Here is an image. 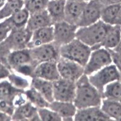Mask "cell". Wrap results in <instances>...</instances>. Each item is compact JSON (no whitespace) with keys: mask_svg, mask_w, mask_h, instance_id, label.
<instances>
[{"mask_svg":"<svg viewBox=\"0 0 121 121\" xmlns=\"http://www.w3.org/2000/svg\"><path fill=\"white\" fill-rule=\"evenodd\" d=\"M103 7L98 0H90L87 2L78 24V27L90 26L101 20Z\"/></svg>","mask_w":121,"mask_h":121,"instance_id":"cell-11","label":"cell"},{"mask_svg":"<svg viewBox=\"0 0 121 121\" xmlns=\"http://www.w3.org/2000/svg\"><path fill=\"white\" fill-rule=\"evenodd\" d=\"M103 96L91 83L88 77L83 74L76 82V92L73 103L77 109L100 106Z\"/></svg>","mask_w":121,"mask_h":121,"instance_id":"cell-1","label":"cell"},{"mask_svg":"<svg viewBox=\"0 0 121 121\" xmlns=\"http://www.w3.org/2000/svg\"><path fill=\"white\" fill-rule=\"evenodd\" d=\"M12 70L8 65L0 62V80L8 78Z\"/></svg>","mask_w":121,"mask_h":121,"instance_id":"cell-37","label":"cell"},{"mask_svg":"<svg viewBox=\"0 0 121 121\" xmlns=\"http://www.w3.org/2000/svg\"><path fill=\"white\" fill-rule=\"evenodd\" d=\"M121 75V73L116 66L114 64H111L88 77L90 83L103 96L106 85L112 82L119 80Z\"/></svg>","mask_w":121,"mask_h":121,"instance_id":"cell-4","label":"cell"},{"mask_svg":"<svg viewBox=\"0 0 121 121\" xmlns=\"http://www.w3.org/2000/svg\"><path fill=\"white\" fill-rule=\"evenodd\" d=\"M66 0H49L46 10L49 13L53 25L64 21Z\"/></svg>","mask_w":121,"mask_h":121,"instance_id":"cell-21","label":"cell"},{"mask_svg":"<svg viewBox=\"0 0 121 121\" xmlns=\"http://www.w3.org/2000/svg\"><path fill=\"white\" fill-rule=\"evenodd\" d=\"M121 40V26L113 25L110 27L105 38L101 43V47L108 49H114Z\"/></svg>","mask_w":121,"mask_h":121,"instance_id":"cell-23","label":"cell"},{"mask_svg":"<svg viewBox=\"0 0 121 121\" xmlns=\"http://www.w3.org/2000/svg\"><path fill=\"white\" fill-rule=\"evenodd\" d=\"M54 41V27L48 26L37 29L32 33V36L28 48H33L41 45L53 42Z\"/></svg>","mask_w":121,"mask_h":121,"instance_id":"cell-16","label":"cell"},{"mask_svg":"<svg viewBox=\"0 0 121 121\" xmlns=\"http://www.w3.org/2000/svg\"><path fill=\"white\" fill-rule=\"evenodd\" d=\"M24 90L16 88L10 83L9 80H4L0 82V99H8L14 101L15 96Z\"/></svg>","mask_w":121,"mask_h":121,"instance_id":"cell-28","label":"cell"},{"mask_svg":"<svg viewBox=\"0 0 121 121\" xmlns=\"http://www.w3.org/2000/svg\"><path fill=\"white\" fill-rule=\"evenodd\" d=\"M48 108L61 117L62 121H74V116L77 111V108L73 102L57 100L49 103Z\"/></svg>","mask_w":121,"mask_h":121,"instance_id":"cell-17","label":"cell"},{"mask_svg":"<svg viewBox=\"0 0 121 121\" xmlns=\"http://www.w3.org/2000/svg\"><path fill=\"white\" fill-rule=\"evenodd\" d=\"M30 16L28 10L24 7L7 19L9 21L13 29H21L26 27Z\"/></svg>","mask_w":121,"mask_h":121,"instance_id":"cell-25","label":"cell"},{"mask_svg":"<svg viewBox=\"0 0 121 121\" xmlns=\"http://www.w3.org/2000/svg\"><path fill=\"white\" fill-rule=\"evenodd\" d=\"M12 29L13 27L8 19H4L3 21L0 22V43L6 40Z\"/></svg>","mask_w":121,"mask_h":121,"instance_id":"cell-33","label":"cell"},{"mask_svg":"<svg viewBox=\"0 0 121 121\" xmlns=\"http://www.w3.org/2000/svg\"><path fill=\"white\" fill-rule=\"evenodd\" d=\"M8 64L12 70L20 65L28 64H37L32 59L30 48L11 51L7 58Z\"/></svg>","mask_w":121,"mask_h":121,"instance_id":"cell-15","label":"cell"},{"mask_svg":"<svg viewBox=\"0 0 121 121\" xmlns=\"http://www.w3.org/2000/svg\"><path fill=\"white\" fill-rule=\"evenodd\" d=\"M113 50L115 51H116V52H117V53H121V42H119V43L117 45V46Z\"/></svg>","mask_w":121,"mask_h":121,"instance_id":"cell-41","label":"cell"},{"mask_svg":"<svg viewBox=\"0 0 121 121\" xmlns=\"http://www.w3.org/2000/svg\"><path fill=\"white\" fill-rule=\"evenodd\" d=\"M119 101H120V102H121V99H120V100H119Z\"/></svg>","mask_w":121,"mask_h":121,"instance_id":"cell-45","label":"cell"},{"mask_svg":"<svg viewBox=\"0 0 121 121\" xmlns=\"http://www.w3.org/2000/svg\"><path fill=\"white\" fill-rule=\"evenodd\" d=\"M6 0H0V9L3 6V5L4 4Z\"/></svg>","mask_w":121,"mask_h":121,"instance_id":"cell-42","label":"cell"},{"mask_svg":"<svg viewBox=\"0 0 121 121\" xmlns=\"http://www.w3.org/2000/svg\"><path fill=\"white\" fill-rule=\"evenodd\" d=\"M75 121H112L104 113L100 106L88 107L77 109L74 116Z\"/></svg>","mask_w":121,"mask_h":121,"instance_id":"cell-13","label":"cell"},{"mask_svg":"<svg viewBox=\"0 0 121 121\" xmlns=\"http://www.w3.org/2000/svg\"><path fill=\"white\" fill-rule=\"evenodd\" d=\"M38 112L40 121H61V117L49 108L38 109Z\"/></svg>","mask_w":121,"mask_h":121,"instance_id":"cell-32","label":"cell"},{"mask_svg":"<svg viewBox=\"0 0 121 121\" xmlns=\"http://www.w3.org/2000/svg\"><path fill=\"white\" fill-rule=\"evenodd\" d=\"M54 100L73 102L76 92V82L59 78L53 82Z\"/></svg>","mask_w":121,"mask_h":121,"instance_id":"cell-8","label":"cell"},{"mask_svg":"<svg viewBox=\"0 0 121 121\" xmlns=\"http://www.w3.org/2000/svg\"><path fill=\"white\" fill-rule=\"evenodd\" d=\"M12 121H40L38 108L27 101L15 108Z\"/></svg>","mask_w":121,"mask_h":121,"instance_id":"cell-18","label":"cell"},{"mask_svg":"<svg viewBox=\"0 0 121 121\" xmlns=\"http://www.w3.org/2000/svg\"><path fill=\"white\" fill-rule=\"evenodd\" d=\"M104 6L110 4H121V0H98Z\"/></svg>","mask_w":121,"mask_h":121,"instance_id":"cell-38","label":"cell"},{"mask_svg":"<svg viewBox=\"0 0 121 121\" xmlns=\"http://www.w3.org/2000/svg\"><path fill=\"white\" fill-rule=\"evenodd\" d=\"M10 52L11 51L7 48V46L4 44L3 42L0 43V62L6 64L8 67H9V65L8 64L7 58H8V54H9Z\"/></svg>","mask_w":121,"mask_h":121,"instance_id":"cell-35","label":"cell"},{"mask_svg":"<svg viewBox=\"0 0 121 121\" xmlns=\"http://www.w3.org/2000/svg\"><path fill=\"white\" fill-rule=\"evenodd\" d=\"M119 81L121 83V77H120V78H119Z\"/></svg>","mask_w":121,"mask_h":121,"instance_id":"cell-44","label":"cell"},{"mask_svg":"<svg viewBox=\"0 0 121 121\" xmlns=\"http://www.w3.org/2000/svg\"><path fill=\"white\" fill-rule=\"evenodd\" d=\"M32 59L38 65L47 61H57L60 57V47L54 42L30 48Z\"/></svg>","mask_w":121,"mask_h":121,"instance_id":"cell-7","label":"cell"},{"mask_svg":"<svg viewBox=\"0 0 121 121\" xmlns=\"http://www.w3.org/2000/svg\"><path fill=\"white\" fill-rule=\"evenodd\" d=\"M12 121V116L8 114L0 111V121Z\"/></svg>","mask_w":121,"mask_h":121,"instance_id":"cell-39","label":"cell"},{"mask_svg":"<svg viewBox=\"0 0 121 121\" xmlns=\"http://www.w3.org/2000/svg\"><path fill=\"white\" fill-rule=\"evenodd\" d=\"M49 1V0H26L24 7L31 15L46 10Z\"/></svg>","mask_w":121,"mask_h":121,"instance_id":"cell-30","label":"cell"},{"mask_svg":"<svg viewBox=\"0 0 121 121\" xmlns=\"http://www.w3.org/2000/svg\"><path fill=\"white\" fill-rule=\"evenodd\" d=\"M32 33L27 27L13 29L3 43L11 51L28 48Z\"/></svg>","mask_w":121,"mask_h":121,"instance_id":"cell-6","label":"cell"},{"mask_svg":"<svg viewBox=\"0 0 121 121\" xmlns=\"http://www.w3.org/2000/svg\"><path fill=\"white\" fill-rule=\"evenodd\" d=\"M103 112L112 121L121 119V103L119 100L103 98L100 106Z\"/></svg>","mask_w":121,"mask_h":121,"instance_id":"cell-22","label":"cell"},{"mask_svg":"<svg viewBox=\"0 0 121 121\" xmlns=\"http://www.w3.org/2000/svg\"><path fill=\"white\" fill-rule=\"evenodd\" d=\"M60 57L75 61L85 67L92 49L80 40L75 38L70 43L60 47Z\"/></svg>","mask_w":121,"mask_h":121,"instance_id":"cell-3","label":"cell"},{"mask_svg":"<svg viewBox=\"0 0 121 121\" xmlns=\"http://www.w3.org/2000/svg\"><path fill=\"white\" fill-rule=\"evenodd\" d=\"M74 1H83V2H88L90 0H74Z\"/></svg>","mask_w":121,"mask_h":121,"instance_id":"cell-43","label":"cell"},{"mask_svg":"<svg viewBox=\"0 0 121 121\" xmlns=\"http://www.w3.org/2000/svg\"><path fill=\"white\" fill-rule=\"evenodd\" d=\"M103 98L120 100L121 98V83L119 80L112 82L106 85L103 93Z\"/></svg>","mask_w":121,"mask_h":121,"instance_id":"cell-29","label":"cell"},{"mask_svg":"<svg viewBox=\"0 0 121 121\" xmlns=\"http://www.w3.org/2000/svg\"><path fill=\"white\" fill-rule=\"evenodd\" d=\"M54 27V42L60 47L70 43L76 38V32L78 26L63 21L55 23Z\"/></svg>","mask_w":121,"mask_h":121,"instance_id":"cell-9","label":"cell"},{"mask_svg":"<svg viewBox=\"0 0 121 121\" xmlns=\"http://www.w3.org/2000/svg\"><path fill=\"white\" fill-rule=\"evenodd\" d=\"M111 27V25L106 24L99 20L97 22L90 26L78 27L76 38L91 47L92 50L98 49L100 48L101 43Z\"/></svg>","mask_w":121,"mask_h":121,"instance_id":"cell-2","label":"cell"},{"mask_svg":"<svg viewBox=\"0 0 121 121\" xmlns=\"http://www.w3.org/2000/svg\"><path fill=\"white\" fill-rule=\"evenodd\" d=\"M57 61H47L40 63L34 70L33 77H38L43 79L54 82L60 78L57 65Z\"/></svg>","mask_w":121,"mask_h":121,"instance_id":"cell-12","label":"cell"},{"mask_svg":"<svg viewBox=\"0 0 121 121\" xmlns=\"http://www.w3.org/2000/svg\"><path fill=\"white\" fill-rule=\"evenodd\" d=\"M0 21H1V17H0Z\"/></svg>","mask_w":121,"mask_h":121,"instance_id":"cell-46","label":"cell"},{"mask_svg":"<svg viewBox=\"0 0 121 121\" xmlns=\"http://www.w3.org/2000/svg\"><path fill=\"white\" fill-rule=\"evenodd\" d=\"M31 78L30 86L39 91L49 103L54 100L53 82L38 77Z\"/></svg>","mask_w":121,"mask_h":121,"instance_id":"cell-20","label":"cell"},{"mask_svg":"<svg viewBox=\"0 0 121 121\" xmlns=\"http://www.w3.org/2000/svg\"><path fill=\"white\" fill-rule=\"evenodd\" d=\"M24 93L28 101L34 104L38 109L49 107V103L39 91L34 88L30 86L26 90Z\"/></svg>","mask_w":121,"mask_h":121,"instance_id":"cell-26","label":"cell"},{"mask_svg":"<svg viewBox=\"0 0 121 121\" xmlns=\"http://www.w3.org/2000/svg\"><path fill=\"white\" fill-rule=\"evenodd\" d=\"M25 2L23 0H6L3 6L0 9L1 20L9 17L21 9L24 8Z\"/></svg>","mask_w":121,"mask_h":121,"instance_id":"cell-24","label":"cell"},{"mask_svg":"<svg viewBox=\"0 0 121 121\" xmlns=\"http://www.w3.org/2000/svg\"><path fill=\"white\" fill-rule=\"evenodd\" d=\"M8 78L12 85L17 89L25 91L30 87V82H29L27 78H24L21 75H17L13 72H11Z\"/></svg>","mask_w":121,"mask_h":121,"instance_id":"cell-31","label":"cell"},{"mask_svg":"<svg viewBox=\"0 0 121 121\" xmlns=\"http://www.w3.org/2000/svg\"><path fill=\"white\" fill-rule=\"evenodd\" d=\"M61 78L76 82L84 74V67L77 62L60 57L57 62Z\"/></svg>","mask_w":121,"mask_h":121,"instance_id":"cell-10","label":"cell"},{"mask_svg":"<svg viewBox=\"0 0 121 121\" xmlns=\"http://www.w3.org/2000/svg\"><path fill=\"white\" fill-rule=\"evenodd\" d=\"M15 107L13 101L8 99H0V111L11 116L14 112Z\"/></svg>","mask_w":121,"mask_h":121,"instance_id":"cell-34","label":"cell"},{"mask_svg":"<svg viewBox=\"0 0 121 121\" xmlns=\"http://www.w3.org/2000/svg\"><path fill=\"white\" fill-rule=\"evenodd\" d=\"M111 64L112 60L109 49L103 47L93 49L84 67V74L89 76Z\"/></svg>","mask_w":121,"mask_h":121,"instance_id":"cell-5","label":"cell"},{"mask_svg":"<svg viewBox=\"0 0 121 121\" xmlns=\"http://www.w3.org/2000/svg\"><path fill=\"white\" fill-rule=\"evenodd\" d=\"M121 6V4L104 6L101 11V20L109 25H114Z\"/></svg>","mask_w":121,"mask_h":121,"instance_id":"cell-27","label":"cell"},{"mask_svg":"<svg viewBox=\"0 0 121 121\" xmlns=\"http://www.w3.org/2000/svg\"><path fill=\"white\" fill-rule=\"evenodd\" d=\"M111 54L112 64H114L121 73V53H117L113 49H109Z\"/></svg>","mask_w":121,"mask_h":121,"instance_id":"cell-36","label":"cell"},{"mask_svg":"<svg viewBox=\"0 0 121 121\" xmlns=\"http://www.w3.org/2000/svg\"><path fill=\"white\" fill-rule=\"evenodd\" d=\"M114 25H119V26H121V8H120L119 13H118V15H117V17L116 18V21H115Z\"/></svg>","mask_w":121,"mask_h":121,"instance_id":"cell-40","label":"cell"},{"mask_svg":"<svg viewBox=\"0 0 121 121\" xmlns=\"http://www.w3.org/2000/svg\"><path fill=\"white\" fill-rule=\"evenodd\" d=\"M23 1H24L25 2V1H26V0H23Z\"/></svg>","mask_w":121,"mask_h":121,"instance_id":"cell-47","label":"cell"},{"mask_svg":"<svg viewBox=\"0 0 121 121\" xmlns=\"http://www.w3.org/2000/svg\"><path fill=\"white\" fill-rule=\"evenodd\" d=\"M51 26H53V21L46 9L30 15L26 27L33 32L37 29Z\"/></svg>","mask_w":121,"mask_h":121,"instance_id":"cell-19","label":"cell"},{"mask_svg":"<svg viewBox=\"0 0 121 121\" xmlns=\"http://www.w3.org/2000/svg\"><path fill=\"white\" fill-rule=\"evenodd\" d=\"M86 3L74 0H66L64 21L78 26Z\"/></svg>","mask_w":121,"mask_h":121,"instance_id":"cell-14","label":"cell"}]
</instances>
